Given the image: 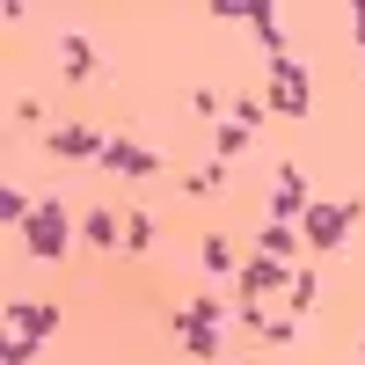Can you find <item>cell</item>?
<instances>
[{
	"label": "cell",
	"instance_id": "cell-3",
	"mask_svg": "<svg viewBox=\"0 0 365 365\" xmlns=\"http://www.w3.org/2000/svg\"><path fill=\"white\" fill-rule=\"evenodd\" d=\"M270 110H278V117H307L314 110V73L299 66L292 51L270 58Z\"/></svg>",
	"mask_w": 365,
	"mask_h": 365
},
{
	"label": "cell",
	"instance_id": "cell-16",
	"mask_svg": "<svg viewBox=\"0 0 365 365\" xmlns=\"http://www.w3.org/2000/svg\"><path fill=\"white\" fill-rule=\"evenodd\" d=\"M29 212H37V197H29L22 182H8V190H0V227H29Z\"/></svg>",
	"mask_w": 365,
	"mask_h": 365
},
{
	"label": "cell",
	"instance_id": "cell-1",
	"mask_svg": "<svg viewBox=\"0 0 365 365\" xmlns=\"http://www.w3.org/2000/svg\"><path fill=\"white\" fill-rule=\"evenodd\" d=\"M358 220H365V190H358V197H336V205L314 197V205H307V220H299V241H307L314 256H344V241H351Z\"/></svg>",
	"mask_w": 365,
	"mask_h": 365
},
{
	"label": "cell",
	"instance_id": "cell-14",
	"mask_svg": "<svg viewBox=\"0 0 365 365\" xmlns=\"http://www.w3.org/2000/svg\"><path fill=\"white\" fill-rule=\"evenodd\" d=\"M256 256H278V263H292V256H299V227H285V220H270V227L256 234Z\"/></svg>",
	"mask_w": 365,
	"mask_h": 365
},
{
	"label": "cell",
	"instance_id": "cell-8",
	"mask_svg": "<svg viewBox=\"0 0 365 365\" xmlns=\"http://www.w3.org/2000/svg\"><path fill=\"white\" fill-rule=\"evenodd\" d=\"M103 161H110L117 175H154V168H161V154H154V146H139V139H117V132H110V146H103Z\"/></svg>",
	"mask_w": 365,
	"mask_h": 365
},
{
	"label": "cell",
	"instance_id": "cell-2",
	"mask_svg": "<svg viewBox=\"0 0 365 365\" xmlns=\"http://www.w3.org/2000/svg\"><path fill=\"white\" fill-rule=\"evenodd\" d=\"M66 241H73L66 205H58V197H37V212H29V227H22V249L37 256V263H66Z\"/></svg>",
	"mask_w": 365,
	"mask_h": 365
},
{
	"label": "cell",
	"instance_id": "cell-4",
	"mask_svg": "<svg viewBox=\"0 0 365 365\" xmlns=\"http://www.w3.org/2000/svg\"><path fill=\"white\" fill-rule=\"evenodd\" d=\"M234 285H241V299H263V292H285L292 285V263H278V256H249L234 270Z\"/></svg>",
	"mask_w": 365,
	"mask_h": 365
},
{
	"label": "cell",
	"instance_id": "cell-6",
	"mask_svg": "<svg viewBox=\"0 0 365 365\" xmlns=\"http://www.w3.org/2000/svg\"><path fill=\"white\" fill-rule=\"evenodd\" d=\"M103 146H110V132H96V125H58L51 132V154L58 161H103Z\"/></svg>",
	"mask_w": 365,
	"mask_h": 365
},
{
	"label": "cell",
	"instance_id": "cell-21",
	"mask_svg": "<svg viewBox=\"0 0 365 365\" xmlns=\"http://www.w3.org/2000/svg\"><path fill=\"white\" fill-rule=\"evenodd\" d=\"M227 117H234V125H249V132H256V125H263V117H270V103H263V96H241V103H234Z\"/></svg>",
	"mask_w": 365,
	"mask_h": 365
},
{
	"label": "cell",
	"instance_id": "cell-19",
	"mask_svg": "<svg viewBox=\"0 0 365 365\" xmlns=\"http://www.w3.org/2000/svg\"><path fill=\"white\" fill-rule=\"evenodd\" d=\"M146 241H154V212H132V227H125V256H146Z\"/></svg>",
	"mask_w": 365,
	"mask_h": 365
},
{
	"label": "cell",
	"instance_id": "cell-10",
	"mask_svg": "<svg viewBox=\"0 0 365 365\" xmlns=\"http://www.w3.org/2000/svg\"><path fill=\"white\" fill-rule=\"evenodd\" d=\"M58 58H66V81H103V58H96V44H88L81 29H66V44H58Z\"/></svg>",
	"mask_w": 365,
	"mask_h": 365
},
{
	"label": "cell",
	"instance_id": "cell-13",
	"mask_svg": "<svg viewBox=\"0 0 365 365\" xmlns=\"http://www.w3.org/2000/svg\"><path fill=\"white\" fill-rule=\"evenodd\" d=\"M197 263L212 270V278H234V270H241V256H234L227 234H205V241H197Z\"/></svg>",
	"mask_w": 365,
	"mask_h": 365
},
{
	"label": "cell",
	"instance_id": "cell-15",
	"mask_svg": "<svg viewBox=\"0 0 365 365\" xmlns=\"http://www.w3.org/2000/svg\"><path fill=\"white\" fill-rule=\"evenodd\" d=\"M314 299H322V278H314V270H292V285H285L292 322H307V314H314Z\"/></svg>",
	"mask_w": 365,
	"mask_h": 365
},
{
	"label": "cell",
	"instance_id": "cell-20",
	"mask_svg": "<svg viewBox=\"0 0 365 365\" xmlns=\"http://www.w3.org/2000/svg\"><path fill=\"white\" fill-rule=\"evenodd\" d=\"M0 365H37V336H15V329H8V344H0Z\"/></svg>",
	"mask_w": 365,
	"mask_h": 365
},
{
	"label": "cell",
	"instance_id": "cell-24",
	"mask_svg": "<svg viewBox=\"0 0 365 365\" xmlns=\"http://www.w3.org/2000/svg\"><path fill=\"white\" fill-rule=\"evenodd\" d=\"M358 358H365V344H358Z\"/></svg>",
	"mask_w": 365,
	"mask_h": 365
},
{
	"label": "cell",
	"instance_id": "cell-5",
	"mask_svg": "<svg viewBox=\"0 0 365 365\" xmlns=\"http://www.w3.org/2000/svg\"><path fill=\"white\" fill-rule=\"evenodd\" d=\"M307 205H314V190H307V175H299V168H278V190H270V220H285V227H299V220H307Z\"/></svg>",
	"mask_w": 365,
	"mask_h": 365
},
{
	"label": "cell",
	"instance_id": "cell-11",
	"mask_svg": "<svg viewBox=\"0 0 365 365\" xmlns=\"http://www.w3.org/2000/svg\"><path fill=\"white\" fill-rule=\"evenodd\" d=\"M81 241H88V249H117V256H125V220H117L110 205L88 212V220H81Z\"/></svg>",
	"mask_w": 365,
	"mask_h": 365
},
{
	"label": "cell",
	"instance_id": "cell-7",
	"mask_svg": "<svg viewBox=\"0 0 365 365\" xmlns=\"http://www.w3.org/2000/svg\"><path fill=\"white\" fill-rule=\"evenodd\" d=\"M8 329H15V336H51V329H58V307H51V299H8Z\"/></svg>",
	"mask_w": 365,
	"mask_h": 365
},
{
	"label": "cell",
	"instance_id": "cell-23",
	"mask_svg": "<svg viewBox=\"0 0 365 365\" xmlns=\"http://www.w3.org/2000/svg\"><path fill=\"white\" fill-rule=\"evenodd\" d=\"M351 37H358V51H365V0H351Z\"/></svg>",
	"mask_w": 365,
	"mask_h": 365
},
{
	"label": "cell",
	"instance_id": "cell-18",
	"mask_svg": "<svg viewBox=\"0 0 365 365\" xmlns=\"http://www.w3.org/2000/svg\"><path fill=\"white\" fill-rule=\"evenodd\" d=\"M220 182H227V161H212V168H197L190 182H182V190L190 197H220Z\"/></svg>",
	"mask_w": 365,
	"mask_h": 365
},
{
	"label": "cell",
	"instance_id": "cell-12",
	"mask_svg": "<svg viewBox=\"0 0 365 365\" xmlns=\"http://www.w3.org/2000/svg\"><path fill=\"white\" fill-rule=\"evenodd\" d=\"M249 29L263 37L270 58H285V22H278V8H270V0H249Z\"/></svg>",
	"mask_w": 365,
	"mask_h": 365
},
{
	"label": "cell",
	"instance_id": "cell-9",
	"mask_svg": "<svg viewBox=\"0 0 365 365\" xmlns=\"http://www.w3.org/2000/svg\"><path fill=\"white\" fill-rule=\"evenodd\" d=\"M175 336L190 344L197 365H220V322H197V314H182V307H175Z\"/></svg>",
	"mask_w": 365,
	"mask_h": 365
},
{
	"label": "cell",
	"instance_id": "cell-17",
	"mask_svg": "<svg viewBox=\"0 0 365 365\" xmlns=\"http://www.w3.org/2000/svg\"><path fill=\"white\" fill-rule=\"evenodd\" d=\"M249 125H234V117H227V125H220V161H241V154H249Z\"/></svg>",
	"mask_w": 365,
	"mask_h": 365
},
{
	"label": "cell",
	"instance_id": "cell-22",
	"mask_svg": "<svg viewBox=\"0 0 365 365\" xmlns=\"http://www.w3.org/2000/svg\"><path fill=\"white\" fill-rule=\"evenodd\" d=\"M299 329H307V322H292V314H270V322H263V336H270V344H292Z\"/></svg>",
	"mask_w": 365,
	"mask_h": 365
}]
</instances>
